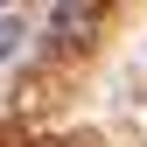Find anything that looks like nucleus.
Listing matches in <instances>:
<instances>
[{
  "label": "nucleus",
  "mask_w": 147,
  "mask_h": 147,
  "mask_svg": "<svg viewBox=\"0 0 147 147\" xmlns=\"http://www.w3.org/2000/svg\"><path fill=\"white\" fill-rule=\"evenodd\" d=\"M0 7H7V0H0Z\"/></svg>",
  "instance_id": "obj_3"
},
{
  "label": "nucleus",
  "mask_w": 147,
  "mask_h": 147,
  "mask_svg": "<svg viewBox=\"0 0 147 147\" xmlns=\"http://www.w3.org/2000/svg\"><path fill=\"white\" fill-rule=\"evenodd\" d=\"M56 35H63V42H84V35H91V0H63Z\"/></svg>",
  "instance_id": "obj_1"
},
{
  "label": "nucleus",
  "mask_w": 147,
  "mask_h": 147,
  "mask_svg": "<svg viewBox=\"0 0 147 147\" xmlns=\"http://www.w3.org/2000/svg\"><path fill=\"white\" fill-rule=\"evenodd\" d=\"M14 42H21V21H0V63L14 56Z\"/></svg>",
  "instance_id": "obj_2"
}]
</instances>
